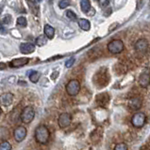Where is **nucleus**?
<instances>
[{"mask_svg": "<svg viewBox=\"0 0 150 150\" xmlns=\"http://www.w3.org/2000/svg\"><path fill=\"white\" fill-rule=\"evenodd\" d=\"M50 137V132L47 127L44 125H40L35 129V139L37 143L41 144H45L48 142Z\"/></svg>", "mask_w": 150, "mask_h": 150, "instance_id": "1", "label": "nucleus"}, {"mask_svg": "<svg viewBox=\"0 0 150 150\" xmlns=\"http://www.w3.org/2000/svg\"><path fill=\"white\" fill-rule=\"evenodd\" d=\"M34 116H35V111L33 109V107L27 106L24 108V110L21 112L20 119L22 120V122H24V123L29 124L34 119Z\"/></svg>", "mask_w": 150, "mask_h": 150, "instance_id": "2", "label": "nucleus"}, {"mask_svg": "<svg viewBox=\"0 0 150 150\" xmlns=\"http://www.w3.org/2000/svg\"><path fill=\"white\" fill-rule=\"evenodd\" d=\"M66 91L70 96H77L80 91V83L77 79H72L66 84Z\"/></svg>", "mask_w": 150, "mask_h": 150, "instance_id": "3", "label": "nucleus"}, {"mask_svg": "<svg viewBox=\"0 0 150 150\" xmlns=\"http://www.w3.org/2000/svg\"><path fill=\"white\" fill-rule=\"evenodd\" d=\"M108 50L111 54H120L124 50V42L121 40H113L108 44Z\"/></svg>", "mask_w": 150, "mask_h": 150, "instance_id": "4", "label": "nucleus"}, {"mask_svg": "<svg viewBox=\"0 0 150 150\" xmlns=\"http://www.w3.org/2000/svg\"><path fill=\"white\" fill-rule=\"evenodd\" d=\"M145 120H146V117L144 112H136L135 115H133L132 118H131V124L133 125L135 128H142L145 124Z\"/></svg>", "mask_w": 150, "mask_h": 150, "instance_id": "5", "label": "nucleus"}, {"mask_svg": "<svg viewBox=\"0 0 150 150\" xmlns=\"http://www.w3.org/2000/svg\"><path fill=\"white\" fill-rule=\"evenodd\" d=\"M71 120H72V116L68 112H63V114L60 115L59 119H58V123L60 129H65L71 124Z\"/></svg>", "mask_w": 150, "mask_h": 150, "instance_id": "6", "label": "nucleus"}, {"mask_svg": "<svg viewBox=\"0 0 150 150\" xmlns=\"http://www.w3.org/2000/svg\"><path fill=\"white\" fill-rule=\"evenodd\" d=\"M27 129L24 126H19L14 129V132H13V136H14V139L16 142H22L23 140L26 138L27 136Z\"/></svg>", "mask_w": 150, "mask_h": 150, "instance_id": "7", "label": "nucleus"}, {"mask_svg": "<svg viewBox=\"0 0 150 150\" xmlns=\"http://www.w3.org/2000/svg\"><path fill=\"white\" fill-rule=\"evenodd\" d=\"M13 98H14V96H13L12 93L8 92V93L2 94V95L0 96V104L5 107L10 106L13 101Z\"/></svg>", "mask_w": 150, "mask_h": 150, "instance_id": "8", "label": "nucleus"}, {"mask_svg": "<svg viewBox=\"0 0 150 150\" xmlns=\"http://www.w3.org/2000/svg\"><path fill=\"white\" fill-rule=\"evenodd\" d=\"M139 84L142 87H148L150 84V74H149V70L145 69L144 71L140 75L139 77Z\"/></svg>", "mask_w": 150, "mask_h": 150, "instance_id": "9", "label": "nucleus"}, {"mask_svg": "<svg viewBox=\"0 0 150 150\" xmlns=\"http://www.w3.org/2000/svg\"><path fill=\"white\" fill-rule=\"evenodd\" d=\"M148 49V41L145 39H141L135 43V50L139 53H145Z\"/></svg>", "mask_w": 150, "mask_h": 150, "instance_id": "10", "label": "nucleus"}, {"mask_svg": "<svg viewBox=\"0 0 150 150\" xmlns=\"http://www.w3.org/2000/svg\"><path fill=\"white\" fill-rule=\"evenodd\" d=\"M29 62V58L27 57H21V58H16L13 59L10 63V66L11 68H21L23 66L27 65Z\"/></svg>", "mask_w": 150, "mask_h": 150, "instance_id": "11", "label": "nucleus"}, {"mask_svg": "<svg viewBox=\"0 0 150 150\" xmlns=\"http://www.w3.org/2000/svg\"><path fill=\"white\" fill-rule=\"evenodd\" d=\"M142 104H143V100H142V98L139 97L132 98L128 101V106L132 110H139L140 108L142 107Z\"/></svg>", "mask_w": 150, "mask_h": 150, "instance_id": "12", "label": "nucleus"}, {"mask_svg": "<svg viewBox=\"0 0 150 150\" xmlns=\"http://www.w3.org/2000/svg\"><path fill=\"white\" fill-rule=\"evenodd\" d=\"M35 51L34 44L30 43V42H26V43H22L20 45V52L22 54H31L32 52Z\"/></svg>", "mask_w": 150, "mask_h": 150, "instance_id": "13", "label": "nucleus"}, {"mask_svg": "<svg viewBox=\"0 0 150 150\" xmlns=\"http://www.w3.org/2000/svg\"><path fill=\"white\" fill-rule=\"evenodd\" d=\"M109 100H110V97L107 93H102L96 96L97 104L100 107H105L107 103L109 102Z\"/></svg>", "mask_w": 150, "mask_h": 150, "instance_id": "14", "label": "nucleus"}, {"mask_svg": "<svg viewBox=\"0 0 150 150\" xmlns=\"http://www.w3.org/2000/svg\"><path fill=\"white\" fill-rule=\"evenodd\" d=\"M78 25L82 30H85V31H89L91 28V23L87 20V19H79Z\"/></svg>", "mask_w": 150, "mask_h": 150, "instance_id": "15", "label": "nucleus"}, {"mask_svg": "<svg viewBox=\"0 0 150 150\" xmlns=\"http://www.w3.org/2000/svg\"><path fill=\"white\" fill-rule=\"evenodd\" d=\"M44 29L45 36L47 37L49 40H52L54 38V35H55V29H54V28L51 25H45Z\"/></svg>", "mask_w": 150, "mask_h": 150, "instance_id": "16", "label": "nucleus"}, {"mask_svg": "<svg viewBox=\"0 0 150 150\" xmlns=\"http://www.w3.org/2000/svg\"><path fill=\"white\" fill-rule=\"evenodd\" d=\"M80 6H81V11L83 12L87 13L91 9L90 0H81V1H80Z\"/></svg>", "mask_w": 150, "mask_h": 150, "instance_id": "17", "label": "nucleus"}, {"mask_svg": "<svg viewBox=\"0 0 150 150\" xmlns=\"http://www.w3.org/2000/svg\"><path fill=\"white\" fill-rule=\"evenodd\" d=\"M41 77V74L39 71H36V70H33V71H31L30 74H29V80L32 82V83H37L39 81V79Z\"/></svg>", "mask_w": 150, "mask_h": 150, "instance_id": "18", "label": "nucleus"}, {"mask_svg": "<svg viewBox=\"0 0 150 150\" xmlns=\"http://www.w3.org/2000/svg\"><path fill=\"white\" fill-rule=\"evenodd\" d=\"M46 42H47V40H46V38L44 35H41L36 39V44L40 47L44 46L46 44Z\"/></svg>", "mask_w": 150, "mask_h": 150, "instance_id": "19", "label": "nucleus"}, {"mask_svg": "<svg viewBox=\"0 0 150 150\" xmlns=\"http://www.w3.org/2000/svg\"><path fill=\"white\" fill-rule=\"evenodd\" d=\"M65 15H66V17L68 19H70L71 21H77V19H78L77 14L72 11H67L66 12H65Z\"/></svg>", "mask_w": 150, "mask_h": 150, "instance_id": "20", "label": "nucleus"}, {"mask_svg": "<svg viewBox=\"0 0 150 150\" xmlns=\"http://www.w3.org/2000/svg\"><path fill=\"white\" fill-rule=\"evenodd\" d=\"M0 150H11V144L7 141H4L0 144Z\"/></svg>", "mask_w": 150, "mask_h": 150, "instance_id": "21", "label": "nucleus"}, {"mask_svg": "<svg viewBox=\"0 0 150 150\" xmlns=\"http://www.w3.org/2000/svg\"><path fill=\"white\" fill-rule=\"evenodd\" d=\"M17 25H20V26H27V19L25 18V17H23V16H21V17H19L17 19Z\"/></svg>", "mask_w": 150, "mask_h": 150, "instance_id": "22", "label": "nucleus"}, {"mask_svg": "<svg viewBox=\"0 0 150 150\" xmlns=\"http://www.w3.org/2000/svg\"><path fill=\"white\" fill-rule=\"evenodd\" d=\"M70 4H71L70 0H60V1L59 2V7L62 9H63L65 8H67Z\"/></svg>", "mask_w": 150, "mask_h": 150, "instance_id": "23", "label": "nucleus"}, {"mask_svg": "<svg viewBox=\"0 0 150 150\" xmlns=\"http://www.w3.org/2000/svg\"><path fill=\"white\" fill-rule=\"evenodd\" d=\"M114 150H128V146L126 144L124 143H120V144H117L114 147Z\"/></svg>", "mask_w": 150, "mask_h": 150, "instance_id": "24", "label": "nucleus"}, {"mask_svg": "<svg viewBox=\"0 0 150 150\" xmlns=\"http://www.w3.org/2000/svg\"><path fill=\"white\" fill-rule=\"evenodd\" d=\"M75 63V57H71L65 62V67L66 68H71Z\"/></svg>", "mask_w": 150, "mask_h": 150, "instance_id": "25", "label": "nucleus"}, {"mask_svg": "<svg viewBox=\"0 0 150 150\" xmlns=\"http://www.w3.org/2000/svg\"><path fill=\"white\" fill-rule=\"evenodd\" d=\"M110 3V0H99V6L101 8H105L107 7Z\"/></svg>", "mask_w": 150, "mask_h": 150, "instance_id": "26", "label": "nucleus"}, {"mask_svg": "<svg viewBox=\"0 0 150 150\" xmlns=\"http://www.w3.org/2000/svg\"><path fill=\"white\" fill-rule=\"evenodd\" d=\"M11 20H12L11 16V15H7V16H5V18H4L3 20H2V23H11Z\"/></svg>", "mask_w": 150, "mask_h": 150, "instance_id": "27", "label": "nucleus"}, {"mask_svg": "<svg viewBox=\"0 0 150 150\" xmlns=\"http://www.w3.org/2000/svg\"><path fill=\"white\" fill-rule=\"evenodd\" d=\"M7 67V65L5 63H3V62H0V69H5Z\"/></svg>", "mask_w": 150, "mask_h": 150, "instance_id": "28", "label": "nucleus"}, {"mask_svg": "<svg viewBox=\"0 0 150 150\" xmlns=\"http://www.w3.org/2000/svg\"><path fill=\"white\" fill-rule=\"evenodd\" d=\"M1 114H2V110H1V107H0V116H1Z\"/></svg>", "mask_w": 150, "mask_h": 150, "instance_id": "29", "label": "nucleus"}, {"mask_svg": "<svg viewBox=\"0 0 150 150\" xmlns=\"http://www.w3.org/2000/svg\"><path fill=\"white\" fill-rule=\"evenodd\" d=\"M36 1H37V2H40V1H42V0H36Z\"/></svg>", "mask_w": 150, "mask_h": 150, "instance_id": "30", "label": "nucleus"}]
</instances>
